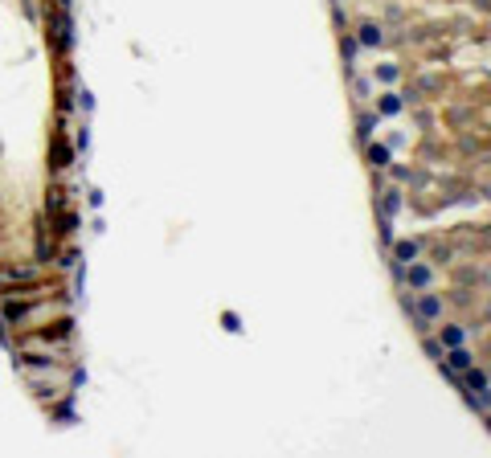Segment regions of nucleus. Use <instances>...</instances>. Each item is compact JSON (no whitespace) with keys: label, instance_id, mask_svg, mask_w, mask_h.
I'll return each instance as SVG.
<instances>
[{"label":"nucleus","instance_id":"6","mask_svg":"<svg viewBox=\"0 0 491 458\" xmlns=\"http://www.w3.org/2000/svg\"><path fill=\"white\" fill-rule=\"evenodd\" d=\"M422 315H438V299H422Z\"/></svg>","mask_w":491,"mask_h":458},{"label":"nucleus","instance_id":"2","mask_svg":"<svg viewBox=\"0 0 491 458\" xmlns=\"http://www.w3.org/2000/svg\"><path fill=\"white\" fill-rule=\"evenodd\" d=\"M360 42H364V46H377V42H381L377 25H364V29H360Z\"/></svg>","mask_w":491,"mask_h":458},{"label":"nucleus","instance_id":"5","mask_svg":"<svg viewBox=\"0 0 491 458\" xmlns=\"http://www.w3.org/2000/svg\"><path fill=\"white\" fill-rule=\"evenodd\" d=\"M450 365H454V368H467V365H471V356H467V352H458V348H454V356H450Z\"/></svg>","mask_w":491,"mask_h":458},{"label":"nucleus","instance_id":"1","mask_svg":"<svg viewBox=\"0 0 491 458\" xmlns=\"http://www.w3.org/2000/svg\"><path fill=\"white\" fill-rule=\"evenodd\" d=\"M381 111H385V115H398V111H402V98H398V94H385V98H381Z\"/></svg>","mask_w":491,"mask_h":458},{"label":"nucleus","instance_id":"3","mask_svg":"<svg viewBox=\"0 0 491 458\" xmlns=\"http://www.w3.org/2000/svg\"><path fill=\"white\" fill-rule=\"evenodd\" d=\"M443 340H447L450 348H458V344H463V331H458V327H447V331H443Z\"/></svg>","mask_w":491,"mask_h":458},{"label":"nucleus","instance_id":"4","mask_svg":"<svg viewBox=\"0 0 491 458\" xmlns=\"http://www.w3.org/2000/svg\"><path fill=\"white\" fill-rule=\"evenodd\" d=\"M368 156H373V164H377V168H385V164H389V152H385V147H373Z\"/></svg>","mask_w":491,"mask_h":458}]
</instances>
